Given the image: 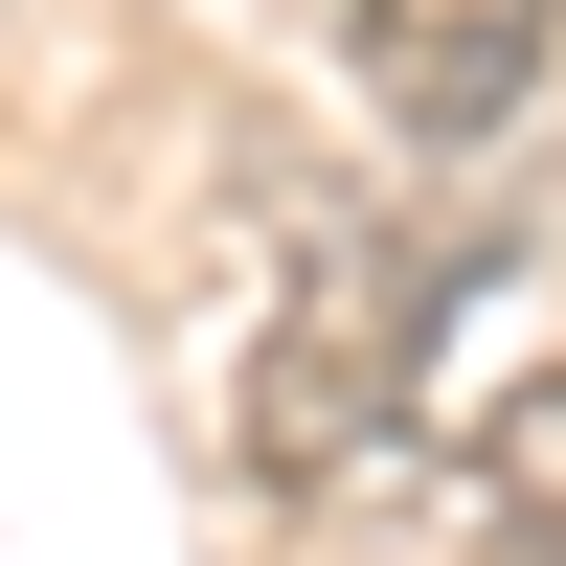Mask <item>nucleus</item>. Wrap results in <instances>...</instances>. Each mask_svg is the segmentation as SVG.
Wrapping results in <instances>:
<instances>
[{
  "label": "nucleus",
  "mask_w": 566,
  "mask_h": 566,
  "mask_svg": "<svg viewBox=\"0 0 566 566\" xmlns=\"http://www.w3.org/2000/svg\"><path fill=\"white\" fill-rule=\"evenodd\" d=\"M544 23L566 0H363V69H386V114L431 136V159H476V136L544 91Z\"/></svg>",
  "instance_id": "f03ea898"
},
{
  "label": "nucleus",
  "mask_w": 566,
  "mask_h": 566,
  "mask_svg": "<svg viewBox=\"0 0 566 566\" xmlns=\"http://www.w3.org/2000/svg\"><path fill=\"white\" fill-rule=\"evenodd\" d=\"M431 317H453V250L431 227H317L295 272H272V340H250V476L272 499H340L363 453L408 431V386H431Z\"/></svg>",
  "instance_id": "f257e3e1"
},
{
  "label": "nucleus",
  "mask_w": 566,
  "mask_h": 566,
  "mask_svg": "<svg viewBox=\"0 0 566 566\" xmlns=\"http://www.w3.org/2000/svg\"><path fill=\"white\" fill-rule=\"evenodd\" d=\"M499 566H566V544H499Z\"/></svg>",
  "instance_id": "7ed1b4c3"
}]
</instances>
